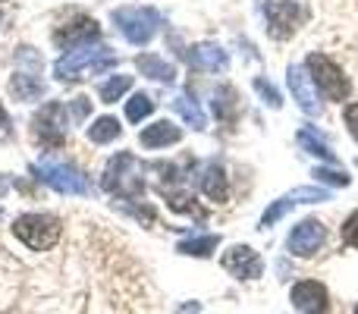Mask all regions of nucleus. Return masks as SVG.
Listing matches in <instances>:
<instances>
[{"label":"nucleus","mask_w":358,"mask_h":314,"mask_svg":"<svg viewBox=\"0 0 358 314\" xmlns=\"http://www.w3.org/2000/svg\"><path fill=\"white\" fill-rule=\"evenodd\" d=\"M101 185H104V192H110V195H120L123 201H138V198L145 195L142 164L136 160V155H129V151H120V155H113L110 164H107Z\"/></svg>","instance_id":"nucleus-1"},{"label":"nucleus","mask_w":358,"mask_h":314,"mask_svg":"<svg viewBox=\"0 0 358 314\" xmlns=\"http://www.w3.org/2000/svg\"><path fill=\"white\" fill-rule=\"evenodd\" d=\"M60 220L54 214H22L13 220V236L31 252H50L60 242Z\"/></svg>","instance_id":"nucleus-2"},{"label":"nucleus","mask_w":358,"mask_h":314,"mask_svg":"<svg viewBox=\"0 0 358 314\" xmlns=\"http://www.w3.org/2000/svg\"><path fill=\"white\" fill-rule=\"evenodd\" d=\"M113 66V57L104 44H79V48L66 50L60 60L54 63V76L60 82H73L79 79V73H101V69Z\"/></svg>","instance_id":"nucleus-3"},{"label":"nucleus","mask_w":358,"mask_h":314,"mask_svg":"<svg viewBox=\"0 0 358 314\" xmlns=\"http://www.w3.org/2000/svg\"><path fill=\"white\" fill-rule=\"evenodd\" d=\"M305 66H308L315 88H317V92H321L327 101H336V104H343V101L349 98L352 85H349V79L343 76V69L336 66V63L330 60L327 54H308Z\"/></svg>","instance_id":"nucleus-4"},{"label":"nucleus","mask_w":358,"mask_h":314,"mask_svg":"<svg viewBox=\"0 0 358 314\" xmlns=\"http://www.w3.org/2000/svg\"><path fill=\"white\" fill-rule=\"evenodd\" d=\"M113 22L129 44L145 48L161 25V13L151 10V6H123V10H113Z\"/></svg>","instance_id":"nucleus-5"},{"label":"nucleus","mask_w":358,"mask_h":314,"mask_svg":"<svg viewBox=\"0 0 358 314\" xmlns=\"http://www.w3.org/2000/svg\"><path fill=\"white\" fill-rule=\"evenodd\" d=\"M35 170H38V179L48 183L50 189L60 192V195H92V183H88V176L85 173H79L76 166L44 157Z\"/></svg>","instance_id":"nucleus-6"},{"label":"nucleus","mask_w":358,"mask_h":314,"mask_svg":"<svg viewBox=\"0 0 358 314\" xmlns=\"http://www.w3.org/2000/svg\"><path fill=\"white\" fill-rule=\"evenodd\" d=\"M66 123H69L66 104L48 101V104L35 113V120H31V132H35V138L44 145V148H60V145L66 142V132H69Z\"/></svg>","instance_id":"nucleus-7"},{"label":"nucleus","mask_w":358,"mask_h":314,"mask_svg":"<svg viewBox=\"0 0 358 314\" xmlns=\"http://www.w3.org/2000/svg\"><path fill=\"white\" fill-rule=\"evenodd\" d=\"M324 242H327V227L321 220H315V217H305L286 236V248H289L292 258H315L324 248Z\"/></svg>","instance_id":"nucleus-8"},{"label":"nucleus","mask_w":358,"mask_h":314,"mask_svg":"<svg viewBox=\"0 0 358 314\" xmlns=\"http://www.w3.org/2000/svg\"><path fill=\"white\" fill-rule=\"evenodd\" d=\"M302 6L296 0H264V19H267V31L277 41H286L292 31L302 22Z\"/></svg>","instance_id":"nucleus-9"},{"label":"nucleus","mask_w":358,"mask_h":314,"mask_svg":"<svg viewBox=\"0 0 358 314\" xmlns=\"http://www.w3.org/2000/svg\"><path fill=\"white\" fill-rule=\"evenodd\" d=\"M223 271L236 280H258L264 273V261L252 245H229L220 258Z\"/></svg>","instance_id":"nucleus-10"},{"label":"nucleus","mask_w":358,"mask_h":314,"mask_svg":"<svg viewBox=\"0 0 358 314\" xmlns=\"http://www.w3.org/2000/svg\"><path fill=\"white\" fill-rule=\"evenodd\" d=\"M289 302L299 314H330V292L317 280H299V283H292Z\"/></svg>","instance_id":"nucleus-11"},{"label":"nucleus","mask_w":358,"mask_h":314,"mask_svg":"<svg viewBox=\"0 0 358 314\" xmlns=\"http://www.w3.org/2000/svg\"><path fill=\"white\" fill-rule=\"evenodd\" d=\"M286 82H289V92H292V98H296V104L302 107L308 117H317V113H321V101H317V88H315V82H311L308 66H299V63L289 66Z\"/></svg>","instance_id":"nucleus-12"},{"label":"nucleus","mask_w":358,"mask_h":314,"mask_svg":"<svg viewBox=\"0 0 358 314\" xmlns=\"http://www.w3.org/2000/svg\"><path fill=\"white\" fill-rule=\"evenodd\" d=\"M189 66L201 69V73H223V69L229 66V57L220 44L204 41V44H195V48L189 50Z\"/></svg>","instance_id":"nucleus-13"},{"label":"nucleus","mask_w":358,"mask_h":314,"mask_svg":"<svg viewBox=\"0 0 358 314\" xmlns=\"http://www.w3.org/2000/svg\"><path fill=\"white\" fill-rule=\"evenodd\" d=\"M198 189L217 204H223L229 198V183H227L223 166L217 164V160H208V164L201 166V173H198Z\"/></svg>","instance_id":"nucleus-14"},{"label":"nucleus","mask_w":358,"mask_h":314,"mask_svg":"<svg viewBox=\"0 0 358 314\" xmlns=\"http://www.w3.org/2000/svg\"><path fill=\"white\" fill-rule=\"evenodd\" d=\"M98 35H101L98 22H94V19H88V16H79L73 25H69V29H60V31H57L54 41H57V44L66 41V48L73 50V48H79V44H92Z\"/></svg>","instance_id":"nucleus-15"},{"label":"nucleus","mask_w":358,"mask_h":314,"mask_svg":"<svg viewBox=\"0 0 358 314\" xmlns=\"http://www.w3.org/2000/svg\"><path fill=\"white\" fill-rule=\"evenodd\" d=\"M179 138H182L179 126H173L170 120H157V123L145 126L138 142H142V148H167V145H176Z\"/></svg>","instance_id":"nucleus-16"},{"label":"nucleus","mask_w":358,"mask_h":314,"mask_svg":"<svg viewBox=\"0 0 358 314\" xmlns=\"http://www.w3.org/2000/svg\"><path fill=\"white\" fill-rule=\"evenodd\" d=\"M217 245H220V236H214V233H192L189 239L179 242L176 252L185 255V258H208V255L217 252Z\"/></svg>","instance_id":"nucleus-17"},{"label":"nucleus","mask_w":358,"mask_h":314,"mask_svg":"<svg viewBox=\"0 0 358 314\" xmlns=\"http://www.w3.org/2000/svg\"><path fill=\"white\" fill-rule=\"evenodd\" d=\"M10 94L16 101H35L44 94V85L38 79V73H25V69H16L10 79Z\"/></svg>","instance_id":"nucleus-18"},{"label":"nucleus","mask_w":358,"mask_h":314,"mask_svg":"<svg viewBox=\"0 0 358 314\" xmlns=\"http://www.w3.org/2000/svg\"><path fill=\"white\" fill-rule=\"evenodd\" d=\"M136 63H138V69H142V76H148V79H155V82H167L170 85V82L176 79V66L157 54H142Z\"/></svg>","instance_id":"nucleus-19"},{"label":"nucleus","mask_w":358,"mask_h":314,"mask_svg":"<svg viewBox=\"0 0 358 314\" xmlns=\"http://www.w3.org/2000/svg\"><path fill=\"white\" fill-rule=\"evenodd\" d=\"M173 107L179 110V117H182L185 123L192 126V129H208V117H204V110L198 107L195 94H189V92L176 94V98H173Z\"/></svg>","instance_id":"nucleus-20"},{"label":"nucleus","mask_w":358,"mask_h":314,"mask_svg":"<svg viewBox=\"0 0 358 314\" xmlns=\"http://www.w3.org/2000/svg\"><path fill=\"white\" fill-rule=\"evenodd\" d=\"M214 113L217 120H223V123H233L236 113H239V104H236V88L223 85L214 92Z\"/></svg>","instance_id":"nucleus-21"},{"label":"nucleus","mask_w":358,"mask_h":314,"mask_svg":"<svg viewBox=\"0 0 358 314\" xmlns=\"http://www.w3.org/2000/svg\"><path fill=\"white\" fill-rule=\"evenodd\" d=\"M299 145H302L308 155H315V157H321V160H327V164H340V157L330 151V145L324 142V138H317L311 129H299Z\"/></svg>","instance_id":"nucleus-22"},{"label":"nucleus","mask_w":358,"mask_h":314,"mask_svg":"<svg viewBox=\"0 0 358 314\" xmlns=\"http://www.w3.org/2000/svg\"><path fill=\"white\" fill-rule=\"evenodd\" d=\"M117 136H120L117 117H98L92 126H88V138H92L94 145H107V142H113Z\"/></svg>","instance_id":"nucleus-23"},{"label":"nucleus","mask_w":358,"mask_h":314,"mask_svg":"<svg viewBox=\"0 0 358 314\" xmlns=\"http://www.w3.org/2000/svg\"><path fill=\"white\" fill-rule=\"evenodd\" d=\"M129 88H132V76H110V79L98 88V98L104 101V104H117Z\"/></svg>","instance_id":"nucleus-24"},{"label":"nucleus","mask_w":358,"mask_h":314,"mask_svg":"<svg viewBox=\"0 0 358 314\" xmlns=\"http://www.w3.org/2000/svg\"><path fill=\"white\" fill-rule=\"evenodd\" d=\"M151 113H155V101H151L148 94H132V101L126 104V120H129V123H142Z\"/></svg>","instance_id":"nucleus-25"},{"label":"nucleus","mask_w":358,"mask_h":314,"mask_svg":"<svg viewBox=\"0 0 358 314\" xmlns=\"http://www.w3.org/2000/svg\"><path fill=\"white\" fill-rule=\"evenodd\" d=\"M289 198L292 201H302V204H321V201H330V192L324 189V185H299V189H292L289 192Z\"/></svg>","instance_id":"nucleus-26"},{"label":"nucleus","mask_w":358,"mask_h":314,"mask_svg":"<svg viewBox=\"0 0 358 314\" xmlns=\"http://www.w3.org/2000/svg\"><path fill=\"white\" fill-rule=\"evenodd\" d=\"M292 204H296V201H292L289 195L277 198V201H273L271 208H267L264 214H261V229H271V227H273V223H277V220H283V217H286V210H289Z\"/></svg>","instance_id":"nucleus-27"},{"label":"nucleus","mask_w":358,"mask_h":314,"mask_svg":"<svg viewBox=\"0 0 358 314\" xmlns=\"http://www.w3.org/2000/svg\"><path fill=\"white\" fill-rule=\"evenodd\" d=\"M255 92H258L261 98H264V104H271L273 110H277V107L283 104V98H280V92H277V88H273L267 79H261V76H258V79H255Z\"/></svg>","instance_id":"nucleus-28"},{"label":"nucleus","mask_w":358,"mask_h":314,"mask_svg":"<svg viewBox=\"0 0 358 314\" xmlns=\"http://www.w3.org/2000/svg\"><path fill=\"white\" fill-rule=\"evenodd\" d=\"M315 179H317V183H324V185H349L346 170H324V166H317Z\"/></svg>","instance_id":"nucleus-29"},{"label":"nucleus","mask_w":358,"mask_h":314,"mask_svg":"<svg viewBox=\"0 0 358 314\" xmlns=\"http://www.w3.org/2000/svg\"><path fill=\"white\" fill-rule=\"evenodd\" d=\"M343 242L346 245H352V248H358V210H352V214L346 217V223H343Z\"/></svg>","instance_id":"nucleus-30"},{"label":"nucleus","mask_w":358,"mask_h":314,"mask_svg":"<svg viewBox=\"0 0 358 314\" xmlns=\"http://www.w3.org/2000/svg\"><path fill=\"white\" fill-rule=\"evenodd\" d=\"M88 110H92V101L88 98H73V104H69V113H73L76 123H82L88 117Z\"/></svg>","instance_id":"nucleus-31"},{"label":"nucleus","mask_w":358,"mask_h":314,"mask_svg":"<svg viewBox=\"0 0 358 314\" xmlns=\"http://www.w3.org/2000/svg\"><path fill=\"white\" fill-rule=\"evenodd\" d=\"M346 126H349V132H352V138L358 142V104L346 107Z\"/></svg>","instance_id":"nucleus-32"},{"label":"nucleus","mask_w":358,"mask_h":314,"mask_svg":"<svg viewBox=\"0 0 358 314\" xmlns=\"http://www.w3.org/2000/svg\"><path fill=\"white\" fill-rule=\"evenodd\" d=\"M0 138H3V142H10L13 138V123H10V117H6L3 104H0Z\"/></svg>","instance_id":"nucleus-33"},{"label":"nucleus","mask_w":358,"mask_h":314,"mask_svg":"<svg viewBox=\"0 0 358 314\" xmlns=\"http://www.w3.org/2000/svg\"><path fill=\"white\" fill-rule=\"evenodd\" d=\"M179 314H201V305H198V302H185L182 308H179Z\"/></svg>","instance_id":"nucleus-34"},{"label":"nucleus","mask_w":358,"mask_h":314,"mask_svg":"<svg viewBox=\"0 0 358 314\" xmlns=\"http://www.w3.org/2000/svg\"><path fill=\"white\" fill-rule=\"evenodd\" d=\"M352 314H358V305H355V311H352Z\"/></svg>","instance_id":"nucleus-35"}]
</instances>
